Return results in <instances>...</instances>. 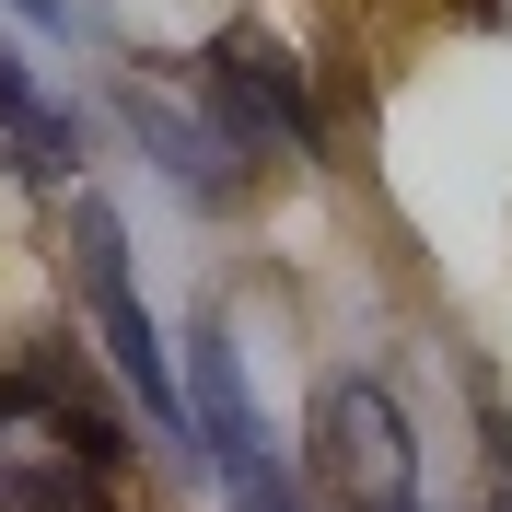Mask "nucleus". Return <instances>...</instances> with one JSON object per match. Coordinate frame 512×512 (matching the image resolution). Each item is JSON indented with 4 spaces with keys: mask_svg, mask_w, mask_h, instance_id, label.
Instances as JSON below:
<instances>
[{
    "mask_svg": "<svg viewBox=\"0 0 512 512\" xmlns=\"http://www.w3.org/2000/svg\"><path fill=\"white\" fill-rule=\"evenodd\" d=\"M233 512H291V478H245V489H233Z\"/></svg>",
    "mask_w": 512,
    "mask_h": 512,
    "instance_id": "obj_8",
    "label": "nucleus"
},
{
    "mask_svg": "<svg viewBox=\"0 0 512 512\" xmlns=\"http://www.w3.org/2000/svg\"><path fill=\"white\" fill-rule=\"evenodd\" d=\"M198 82H210V105H222V128H233V140L315 152V105H303V82H291V59L268 47V35H222Z\"/></svg>",
    "mask_w": 512,
    "mask_h": 512,
    "instance_id": "obj_5",
    "label": "nucleus"
},
{
    "mask_svg": "<svg viewBox=\"0 0 512 512\" xmlns=\"http://www.w3.org/2000/svg\"><path fill=\"white\" fill-rule=\"evenodd\" d=\"M70 291H82V315H94L105 361H117L128 408L152 419L163 443H187V454H198V419H187V373L163 361V326H152V303H140V280H128V233H117V210H105L94 187H70Z\"/></svg>",
    "mask_w": 512,
    "mask_h": 512,
    "instance_id": "obj_1",
    "label": "nucleus"
},
{
    "mask_svg": "<svg viewBox=\"0 0 512 512\" xmlns=\"http://www.w3.org/2000/svg\"><path fill=\"white\" fill-rule=\"evenodd\" d=\"M12 12H24V24H70V12H82V0H12Z\"/></svg>",
    "mask_w": 512,
    "mask_h": 512,
    "instance_id": "obj_9",
    "label": "nucleus"
},
{
    "mask_svg": "<svg viewBox=\"0 0 512 512\" xmlns=\"http://www.w3.org/2000/svg\"><path fill=\"white\" fill-rule=\"evenodd\" d=\"M0 152H24V175H47V187L82 163V128H70L59 105H35V82H24L12 47H0Z\"/></svg>",
    "mask_w": 512,
    "mask_h": 512,
    "instance_id": "obj_7",
    "label": "nucleus"
},
{
    "mask_svg": "<svg viewBox=\"0 0 512 512\" xmlns=\"http://www.w3.org/2000/svg\"><path fill=\"white\" fill-rule=\"evenodd\" d=\"M187 419H198V466H222L233 489L280 478V466H268V431H256V396H245V361H233L222 326L187 338Z\"/></svg>",
    "mask_w": 512,
    "mask_h": 512,
    "instance_id": "obj_6",
    "label": "nucleus"
},
{
    "mask_svg": "<svg viewBox=\"0 0 512 512\" xmlns=\"http://www.w3.org/2000/svg\"><path fill=\"white\" fill-rule=\"evenodd\" d=\"M117 117H128V140L175 175V187L198 198V210H222L233 187H245V140L222 128V105H210V82H163L152 59L117 82Z\"/></svg>",
    "mask_w": 512,
    "mask_h": 512,
    "instance_id": "obj_4",
    "label": "nucleus"
},
{
    "mask_svg": "<svg viewBox=\"0 0 512 512\" xmlns=\"http://www.w3.org/2000/svg\"><path fill=\"white\" fill-rule=\"evenodd\" d=\"M105 466H117L105 419H82L70 396H47L24 373H0V512H117Z\"/></svg>",
    "mask_w": 512,
    "mask_h": 512,
    "instance_id": "obj_3",
    "label": "nucleus"
},
{
    "mask_svg": "<svg viewBox=\"0 0 512 512\" xmlns=\"http://www.w3.org/2000/svg\"><path fill=\"white\" fill-rule=\"evenodd\" d=\"M303 478H315L326 512H419L408 408H396L373 373H326V384H315V443H303Z\"/></svg>",
    "mask_w": 512,
    "mask_h": 512,
    "instance_id": "obj_2",
    "label": "nucleus"
}]
</instances>
